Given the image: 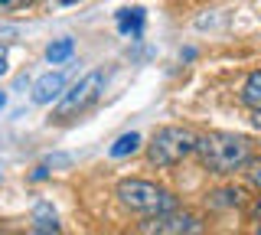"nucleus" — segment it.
<instances>
[{
    "label": "nucleus",
    "mask_w": 261,
    "mask_h": 235,
    "mask_svg": "<svg viewBox=\"0 0 261 235\" xmlns=\"http://www.w3.org/2000/svg\"><path fill=\"white\" fill-rule=\"evenodd\" d=\"M196 153L202 157V167L212 173H235L251 160V144L242 134L212 131L206 137H196Z\"/></svg>",
    "instance_id": "1"
},
{
    "label": "nucleus",
    "mask_w": 261,
    "mask_h": 235,
    "mask_svg": "<svg viewBox=\"0 0 261 235\" xmlns=\"http://www.w3.org/2000/svg\"><path fill=\"white\" fill-rule=\"evenodd\" d=\"M118 199L124 202L127 209L144 213V216H157V213H167V209H176L173 193L157 186V183H147V180H121L118 183Z\"/></svg>",
    "instance_id": "2"
},
{
    "label": "nucleus",
    "mask_w": 261,
    "mask_h": 235,
    "mask_svg": "<svg viewBox=\"0 0 261 235\" xmlns=\"http://www.w3.org/2000/svg\"><path fill=\"white\" fill-rule=\"evenodd\" d=\"M105 82H108V72H101V69H95V72H88L85 79H79V82L72 85L69 92H62V95H59V105H56V118H59V121H69V118L85 115V111L92 108L98 98H101Z\"/></svg>",
    "instance_id": "3"
},
{
    "label": "nucleus",
    "mask_w": 261,
    "mask_h": 235,
    "mask_svg": "<svg viewBox=\"0 0 261 235\" xmlns=\"http://www.w3.org/2000/svg\"><path fill=\"white\" fill-rule=\"evenodd\" d=\"M196 150V134L190 127H160L157 134H153L150 141V150H147V157H150V164L157 167H176L183 157H190Z\"/></svg>",
    "instance_id": "4"
},
{
    "label": "nucleus",
    "mask_w": 261,
    "mask_h": 235,
    "mask_svg": "<svg viewBox=\"0 0 261 235\" xmlns=\"http://www.w3.org/2000/svg\"><path fill=\"white\" fill-rule=\"evenodd\" d=\"M144 235H199L202 222L193 213H176V209H167V213L150 216L147 222H141Z\"/></svg>",
    "instance_id": "5"
},
{
    "label": "nucleus",
    "mask_w": 261,
    "mask_h": 235,
    "mask_svg": "<svg viewBox=\"0 0 261 235\" xmlns=\"http://www.w3.org/2000/svg\"><path fill=\"white\" fill-rule=\"evenodd\" d=\"M65 88V72H46L43 79H36L33 85V101L36 105H49L53 98H59Z\"/></svg>",
    "instance_id": "6"
},
{
    "label": "nucleus",
    "mask_w": 261,
    "mask_h": 235,
    "mask_svg": "<svg viewBox=\"0 0 261 235\" xmlns=\"http://www.w3.org/2000/svg\"><path fill=\"white\" fill-rule=\"evenodd\" d=\"M118 30L124 36H141V30H144V10H141V7L118 10Z\"/></svg>",
    "instance_id": "7"
},
{
    "label": "nucleus",
    "mask_w": 261,
    "mask_h": 235,
    "mask_svg": "<svg viewBox=\"0 0 261 235\" xmlns=\"http://www.w3.org/2000/svg\"><path fill=\"white\" fill-rule=\"evenodd\" d=\"M33 229H49V232L59 229V222H56V209L49 206V202H36V209H33Z\"/></svg>",
    "instance_id": "8"
},
{
    "label": "nucleus",
    "mask_w": 261,
    "mask_h": 235,
    "mask_svg": "<svg viewBox=\"0 0 261 235\" xmlns=\"http://www.w3.org/2000/svg\"><path fill=\"white\" fill-rule=\"evenodd\" d=\"M242 101L248 105V108H261V72H251V75L245 79Z\"/></svg>",
    "instance_id": "9"
},
{
    "label": "nucleus",
    "mask_w": 261,
    "mask_h": 235,
    "mask_svg": "<svg viewBox=\"0 0 261 235\" xmlns=\"http://www.w3.org/2000/svg\"><path fill=\"white\" fill-rule=\"evenodd\" d=\"M137 147H141V134H137V131H127V134H121L118 137V141H114L111 144V157H127V153H134Z\"/></svg>",
    "instance_id": "10"
},
{
    "label": "nucleus",
    "mask_w": 261,
    "mask_h": 235,
    "mask_svg": "<svg viewBox=\"0 0 261 235\" xmlns=\"http://www.w3.org/2000/svg\"><path fill=\"white\" fill-rule=\"evenodd\" d=\"M72 53H75V43H72V39H56V43H49L46 59L49 62H65Z\"/></svg>",
    "instance_id": "11"
},
{
    "label": "nucleus",
    "mask_w": 261,
    "mask_h": 235,
    "mask_svg": "<svg viewBox=\"0 0 261 235\" xmlns=\"http://www.w3.org/2000/svg\"><path fill=\"white\" fill-rule=\"evenodd\" d=\"M245 167H248V180H251V183H255L258 190H261V157L248 160V164H245Z\"/></svg>",
    "instance_id": "12"
},
{
    "label": "nucleus",
    "mask_w": 261,
    "mask_h": 235,
    "mask_svg": "<svg viewBox=\"0 0 261 235\" xmlns=\"http://www.w3.org/2000/svg\"><path fill=\"white\" fill-rule=\"evenodd\" d=\"M27 4H33V0H0V13H13V10H23Z\"/></svg>",
    "instance_id": "13"
},
{
    "label": "nucleus",
    "mask_w": 261,
    "mask_h": 235,
    "mask_svg": "<svg viewBox=\"0 0 261 235\" xmlns=\"http://www.w3.org/2000/svg\"><path fill=\"white\" fill-rule=\"evenodd\" d=\"M251 124L261 131V108H251Z\"/></svg>",
    "instance_id": "14"
},
{
    "label": "nucleus",
    "mask_w": 261,
    "mask_h": 235,
    "mask_svg": "<svg viewBox=\"0 0 261 235\" xmlns=\"http://www.w3.org/2000/svg\"><path fill=\"white\" fill-rule=\"evenodd\" d=\"M0 75H7V53L0 49Z\"/></svg>",
    "instance_id": "15"
},
{
    "label": "nucleus",
    "mask_w": 261,
    "mask_h": 235,
    "mask_svg": "<svg viewBox=\"0 0 261 235\" xmlns=\"http://www.w3.org/2000/svg\"><path fill=\"white\" fill-rule=\"evenodd\" d=\"M16 30H10V27H0V36H13Z\"/></svg>",
    "instance_id": "16"
},
{
    "label": "nucleus",
    "mask_w": 261,
    "mask_h": 235,
    "mask_svg": "<svg viewBox=\"0 0 261 235\" xmlns=\"http://www.w3.org/2000/svg\"><path fill=\"white\" fill-rule=\"evenodd\" d=\"M30 235H56V232H49V229H33Z\"/></svg>",
    "instance_id": "17"
},
{
    "label": "nucleus",
    "mask_w": 261,
    "mask_h": 235,
    "mask_svg": "<svg viewBox=\"0 0 261 235\" xmlns=\"http://www.w3.org/2000/svg\"><path fill=\"white\" fill-rule=\"evenodd\" d=\"M255 216H258V219H261V199H258V202H255Z\"/></svg>",
    "instance_id": "18"
},
{
    "label": "nucleus",
    "mask_w": 261,
    "mask_h": 235,
    "mask_svg": "<svg viewBox=\"0 0 261 235\" xmlns=\"http://www.w3.org/2000/svg\"><path fill=\"white\" fill-rule=\"evenodd\" d=\"M4 105H7V95H4V92H0V108H4Z\"/></svg>",
    "instance_id": "19"
},
{
    "label": "nucleus",
    "mask_w": 261,
    "mask_h": 235,
    "mask_svg": "<svg viewBox=\"0 0 261 235\" xmlns=\"http://www.w3.org/2000/svg\"><path fill=\"white\" fill-rule=\"evenodd\" d=\"M59 4H65V7H69V4H79V0H59Z\"/></svg>",
    "instance_id": "20"
},
{
    "label": "nucleus",
    "mask_w": 261,
    "mask_h": 235,
    "mask_svg": "<svg viewBox=\"0 0 261 235\" xmlns=\"http://www.w3.org/2000/svg\"><path fill=\"white\" fill-rule=\"evenodd\" d=\"M258 235H261V219H258Z\"/></svg>",
    "instance_id": "21"
}]
</instances>
